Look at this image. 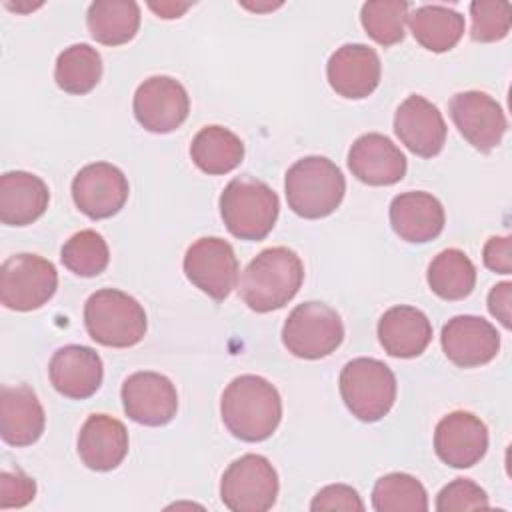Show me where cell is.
<instances>
[{
	"instance_id": "cell-33",
	"label": "cell",
	"mask_w": 512,
	"mask_h": 512,
	"mask_svg": "<svg viewBox=\"0 0 512 512\" xmlns=\"http://www.w3.org/2000/svg\"><path fill=\"white\" fill-rule=\"evenodd\" d=\"M360 22L366 34L388 48L404 40V26L408 22V4L400 0H374L362 4Z\"/></svg>"
},
{
	"instance_id": "cell-31",
	"label": "cell",
	"mask_w": 512,
	"mask_h": 512,
	"mask_svg": "<svg viewBox=\"0 0 512 512\" xmlns=\"http://www.w3.org/2000/svg\"><path fill=\"white\" fill-rule=\"evenodd\" d=\"M372 508L376 512H426L428 494L414 476L390 472L376 480L372 488Z\"/></svg>"
},
{
	"instance_id": "cell-17",
	"label": "cell",
	"mask_w": 512,
	"mask_h": 512,
	"mask_svg": "<svg viewBox=\"0 0 512 512\" xmlns=\"http://www.w3.org/2000/svg\"><path fill=\"white\" fill-rule=\"evenodd\" d=\"M394 132L412 154L432 158L444 148L448 128L436 104L410 94L394 114Z\"/></svg>"
},
{
	"instance_id": "cell-15",
	"label": "cell",
	"mask_w": 512,
	"mask_h": 512,
	"mask_svg": "<svg viewBox=\"0 0 512 512\" xmlns=\"http://www.w3.org/2000/svg\"><path fill=\"white\" fill-rule=\"evenodd\" d=\"M440 344L452 364L460 368H476L496 358L500 350V334L482 316L462 314L450 318L442 326Z\"/></svg>"
},
{
	"instance_id": "cell-36",
	"label": "cell",
	"mask_w": 512,
	"mask_h": 512,
	"mask_svg": "<svg viewBox=\"0 0 512 512\" xmlns=\"http://www.w3.org/2000/svg\"><path fill=\"white\" fill-rule=\"evenodd\" d=\"M36 496V482L28 474L16 468V472H0V508H22Z\"/></svg>"
},
{
	"instance_id": "cell-19",
	"label": "cell",
	"mask_w": 512,
	"mask_h": 512,
	"mask_svg": "<svg viewBox=\"0 0 512 512\" xmlns=\"http://www.w3.org/2000/svg\"><path fill=\"white\" fill-rule=\"evenodd\" d=\"M48 376L58 394L70 400H86L100 388L104 364L94 348L68 344L52 354Z\"/></svg>"
},
{
	"instance_id": "cell-14",
	"label": "cell",
	"mask_w": 512,
	"mask_h": 512,
	"mask_svg": "<svg viewBox=\"0 0 512 512\" xmlns=\"http://www.w3.org/2000/svg\"><path fill=\"white\" fill-rule=\"evenodd\" d=\"M124 412L130 420L144 426H164L178 410V394L174 384L158 372H134L120 390Z\"/></svg>"
},
{
	"instance_id": "cell-22",
	"label": "cell",
	"mask_w": 512,
	"mask_h": 512,
	"mask_svg": "<svg viewBox=\"0 0 512 512\" xmlns=\"http://www.w3.org/2000/svg\"><path fill=\"white\" fill-rule=\"evenodd\" d=\"M444 222V208L430 192H402L390 202L392 230L406 242L424 244L438 238L444 230Z\"/></svg>"
},
{
	"instance_id": "cell-11",
	"label": "cell",
	"mask_w": 512,
	"mask_h": 512,
	"mask_svg": "<svg viewBox=\"0 0 512 512\" xmlns=\"http://www.w3.org/2000/svg\"><path fill=\"white\" fill-rule=\"evenodd\" d=\"M134 116L138 124L154 134H168L184 124L190 112L186 88L170 76H152L134 92Z\"/></svg>"
},
{
	"instance_id": "cell-2",
	"label": "cell",
	"mask_w": 512,
	"mask_h": 512,
	"mask_svg": "<svg viewBox=\"0 0 512 512\" xmlns=\"http://www.w3.org/2000/svg\"><path fill=\"white\" fill-rule=\"evenodd\" d=\"M304 282L300 256L286 246L262 250L240 274L238 292L254 312H272L286 306Z\"/></svg>"
},
{
	"instance_id": "cell-20",
	"label": "cell",
	"mask_w": 512,
	"mask_h": 512,
	"mask_svg": "<svg viewBox=\"0 0 512 512\" xmlns=\"http://www.w3.org/2000/svg\"><path fill=\"white\" fill-rule=\"evenodd\" d=\"M348 168L368 186H392L406 174V156L388 136L368 132L350 146Z\"/></svg>"
},
{
	"instance_id": "cell-30",
	"label": "cell",
	"mask_w": 512,
	"mask_h": 512,
	"mask_svg": "<svg viewBox=\"0 0 512 512\" xmlns=\"http://www.w3.org/2000/svg\"><path fill=\"white\" fill-rule=\"evenodd\" d=\"M102 76V56L90 44H72L64 48L54 66V80L68 94H88Z\"/></svg>"
},
{
	"instance_id": "cell-10",
	"label": "cell",
	"mask_w": 512,
	"mask_h": 512,
	"mask_svg": "<svg viewBox=\"0 0 512 512\" xmlns=\"http://www.w3.org/2000/svg\"><path fill=\"white\" fill-rule=\"evenodd\" d=\"M186 278L204 294L222 302L238 282V258L230 242L218 236H204L192 242L184 254Z\"/></svg>"
},
{
	"instance_id": "cell-6",
	"label": "cell",
	"mask_w": 512,
	"mask_h": 512,
	"mask_svg": "<svg viewBox=\"0 0 512 512\" xmlns=\"http://www.w3.org/2000/svg\"><path fill=\"white\" fill-rule=\"evenodd\" d=\"M340 396L346 408L362 422L384 418L396 400V376L376 358H354L340 372Z\"/></svg>"
},
{
	"instance_id": "cell-26",
	"label": "cell",
	"mask_w": 512,
	"mask_h": 512,
	"mask_svg": "<svg viewBox=\"0 0 512 512\" xmlns=\"http://www.w3.org/2000/svg\"><path fill=\"white\" fill-rule=\"evenodd\" d=\"M90 36L104 46L130 42L140 28V6L132 0H96L88 6Z\"/></svg>"
},
{
	"instance_id": "cell-4",
	"label": "cell",
	"mask_w": 512,
	"mask_h": 512,
	"mask_svg": "<svg viewBox=\"0 0 512 512\" xmlns=\"http://www.w3.org/2000/svg\"><path fill=\"white\" fill-rule=\"evenodd\" d=\"M280 212L278 194L254 176L232 178L220 194V216L228 232L240 240H262Z\"/></svg>"
},
{
	"instance_id": "cell-34",
	"label": "cell",
	"mask_w": 512,
	"mask_h": 512,
	"mask_svg": "<svg viewBox=\"0 0 512 512\" xmlns=\"http://www.w3.org/2000/svg\"><path fill=\"white\" fill-rule=\"evenodd\" d=\"M470 20L474 42H498L510 32L512 6L500 0H476L470 4Z\"/></svg>"
},
{
	"instance_id": "cell-29",
	"label": "cell",
	"mask_w": 512,
	"mask_h": 512,
	"mask_svg": "<svg viewBox=\"0 0 512 512\" xmlns=\"http://www.w3.org/2000/svg\"><path fill=\"white\" fill-rule=\"evenodd\" d=\"M426 280L438 298L462 300L476 286V268L462 250L446 248L430 262Z\"/></svg>"
},
{
	"instance_id": "cell-25",
	"label": "cell",
	"mask_w": 512,
	"mask_h": 512,
	"mask_svg": "<svg viewBox=\"0 0 512 512\" xmlns=\"http://www.w3.org/2000/svg\"><path fill=\"white\" fill-rule=\"evenodd\" d=\"M50 202L46 182L30 172L12 170L0 176V220L6 226H26L38 220Z\"/></svg>"
},
{
	"instance_id": "cell-39",
	"label": "cell",
	"mask_w": 512,
	"mask_h": 512,
	"mask_svg": "<svg viewBox=\"0 0 512 512\" xmlns=\"http://www.w3.org/2000/svg\"><path fill=\"white\" fill-rule=\"evenodd\" d=\"M510 302H512V284L500 282L488 294V310L490 314L504 326L510 328Z\"/></svg>"
},
{
	"instance_id": "cell-12",
	"label": "cell",
	"mask_w": 512,
	"mask_h": 512,
	"mask_svg": "<svg viewBox=\"0 0 512 512\" xmlns=\"http://www.w3.org/2000/svg\"><path fill=\"white\" fill-rule=\"evenodd\" d=\"M128 192L130 186L124 172L110 162L88 164L72 180V200L92 220L118 214L128 200Z\"/></svg>"
},
{
	"instance_id": "cell-1",
	"label": "cell",
	"mask_w": 512,
	"mask_h": 512,
	"mask_svg": "<svg viewBox=\"0 0 512 512\" xmlns=\"http://www.w3.org/2000/svg\"><path fill=\"white\" fill-rule=\"evenodd\" d=\"M220 416L232 436L262 442L276 432L282 420V398L266 378L242 374L224 388Z\"/></svg>"
},
{
	"instance_id": "cell-37",
	"label": "cell",
	"mask_w": 512,
	"mask_h": 512,
	"mask_svg": "<svg viewBox=\"0 0 512 512\" xmlns=\"http://www.w3.org/2000/svg\"><path fill=\"white\" fill-rule=\"evenodd\" d=\"M312 512L328 510H346V512H364V502L358 492L348 484H330L318 490L310 502Z\"/></svg>"
},
{
	"instance_id": "cell-3",
	"label": "cell",
	"mask_w": 512,
	"mask_h": 512,
	"mask_svg": "<svg viewBox=\"0 0 512 512\" xmlns=\"http://www.w3.org/2000/svg\"><path fill=\"white\" fill-rule=\"evenodd\" d=\"M284 192L294 214L318 220L340 206L346 180L342 170L326 156H304L288 168Z\"/></svg>"
},
{
	"instance_id": "cell-16",
	"label": "cell",
	"mask_w": 512,
	"mask_h": 512,
	"mask_svg": "<svg viewBox=\"0 0 512 512\" xmlns=\"http://www.w3.org/2000/svg\"><path fill=\"white\" fill-rule=\"evenodd\" d=\"M488 450V428L472 412L454 410L446 414L434 430V452L452 468L478 464Z\"/></svg>"
},
{
	"instance_id": "cell-7",
	"label": "cell",
	"mask_w": 512,
	"mask_h": 512,
	"mask_svg": "<svg viewBox=\"0 0 512 512\" xmlns=\"http://www.w3.org/2000/svg\"><path fill=\"white\" fill-rule=\"evenodd\" d=\"M344 340V324L340 314L324 302L298 304L282 326V342L286 350L304 360H320L330 356Z\"/></svg>"
},
{
	"instance_id": "cell-40",
	"label": "cell",
	"mask_w": 512,
	"mask_h": 512,
	"mask_svg": "<svg viewBox=\"0 0 512 512\" xmlns=\"http://www.w3.org/2000/svg\"><path fill=\"white\" fill-rule=\"evenodd\" d=\"M150 10H154L160 18H180V14H184L192 4H174V2H160L148 4Z\"/></svg>"
},
{
	"instance_id": "cell-28",
	"label": "cell",
	"mask_w": 512,
	"mask_h": 512,
	"mask_svg": "<svg viewBox=\"0 0 512 512\" xmlns=\"http://www.w3.org/2000/svg\"><path fill=\"white\" fill-rule=\"evenodd\" d=\"M190 158L206 174H228L242 162L244 144L224 126H204L192 138Z\"/></svg>"
},
{
	"instance_id": "cell-32",
	"label": "cell",
	"mask_w": 512,
	"mask_h": 512,
	"mask_svg": "<svg viewBox=\"0 0 512 512\" xmlns=\"http://www.w3.org/2000/svg\"><path fill=\"white\" fill-rule=\"evenodd\" d=\"M60 260L72 274L92 278L106 270L110 262V250L102 234L96 230H80L64 242Z\"/></svg>"
},
{
	"instance_id": "cell-8",
	"label": "cell",
	"mask_w": 512,
	"mask_h": 512,
	"mask_svg": "<svg viewBox=\"0 0 512 512\" xmlns=\"http://www.w3.org/2000/svg\"><path fill=\"white\" fill-rule=\"evenodd\" d=\"M56 288V266L38 254H14L0 266V300L10 310H36L54 296Z\"/></svg>"
},
{
	"instance_id": "cell-23",
	"label": "cell",
	"mask_w": 512,
	"mask_h": 512,
	"mask_svg": "<svg viewBox=\"0 0 512 512\" xmlns=\"http://www.w3.org/2000/svg\"><path fill=\"white\" fill-rule=\"evenodd\" d=\"M46 426L44 408L28 384L2 386L0 390V436L10 446L34 444Z\"/></svg>"
},
{
	"instance_id": "cell-18",
	"label": "cell",
	"mask_w": 512,
	"mask_h": 512,
	"mask_svg": "<svg viewBox=\"0 0 512 512\" xmlns=\"http://www.w3.org/2000/svg\"><path fill=\"white\" fill-rule=\"evenodd\" d=\"M380 58L366 44H344L332 52L326 64L330 88L348 100L370 96L380 84Z\"/></svg>"
},
{
	"instance_id": "cell-38",
	"label": "cell",
	"mask_w": 512,
	"mask_h": 512,
	"mask_svg": "<svg viewBox=\"0 0 512 512\" xmlns=\"http://www.w3.org/2000/svg\"><path fill=\"white\" fill-rule=\"evenodd\" d=\"M484 266L496 274L512 272V242L510 236H492L482 250Z\"/></svg>"
},
{
	"instance_id": "cell-27",
	"label": "cell",
	"mask_w": 512,
	"mask_h": 512,
	"mask_svg": "<svg viewBox=\"0 0 512 512\" xmlns=\"http://www.w3.org/2000/svg\"><path fill=\"white\" fill-rule=\"evenodd\" d=\"M410 32L430 52L452 50L464 34V16L448 6L424 4L408 16Z\"/></svg>"
},
{
	"instance_id": "cell-21",
	"label": "cell",
	"mask_w": 512,
	"mask_h": 512,
	"mask_svg": "<svg viewBox=\"0 0 512 512\" xmlns=\"http://www.w3.org/2000/svg\"><path fill=\"white\" fill-rule=\"evenodd\" d=\"M76 446L86 468L108 472L118 468L128 454V430L114 416L92 414L82 424Z\"/></svg>"
},
{
	"instance_id": "cell-5",
	"label": "cell",
	"mask_w": 512,
	"mask_h": 512,
	"mask_svg": "<svg viewBox=\"0 0 512 512\" xmlns=\"http://www.w3.org/2000/svg\"><path fill=\"white\" fill-rule=\"evenodd\" d=\"M84 326L88 336L102 346L130 348L144 338L148 322L136 298L116 288H102L84 304Z\"/></svg>"
},
{
	"instance_id": "cell-24",
	"label": "cell",
	"mask_w": 512,
	"mask_h": 512,
	"mask_svg": "<svg viewBox=\"0 0 512 512\" xmlns=\"http://www.w3.org/2000/svg\"><path fill=\"white\" fill-rule=\"evenodd\" d=\"M378 340L394 358H416L432 340V324L414 306H392L378 320Z\"/></svg>"
},
{
	"instance_id": "cell-9",
	"label": "cell",
	"mask_w": 512,
	"mask_h": 512,
	"mask_svg": "<svg viewBox=\"0 0 512 512\" xmlns=\"http://www.w3.org/2000/svg\"><path fill=\"white\" fill-rule=\"evenodd\" d=\"M278 474L268 458L244 454L222 474L220 500L234 512H266L276 504Z\"/></svg>"
},
{
	"instance_id": "cell-13",
	"label": "cell",
	"mask_w": 512,
	"mask_h": 512,
	"mask_svg": "<svg viewBox=\"0 0 512 512\" xmlns=\"http://www.w3.org/2000/svg\"><path fill=\"white\" fill-rule=\"evenodd\" d=\"M450 118L458 132L480 152L494 150L508 128L502 106L486 92L466 90L452 96Z\"/></svg>"
},
{
	"instance_id": "cell-35",
	"label": "cell",
	"mask_w": 512,
	"mask_h": 512,
	"mask_svg": "<svg viewBox=\"0 0 512 512\" xmlns=\"http://www.w3.org/2000/svg\"><path fill=\"white\" fill-rule=\"evenodd\" d=\"M486 492L468 478H456L446 484L436 496L438 512H456V510H478L488 508Z\"/></svg>"
}]
</instances>
